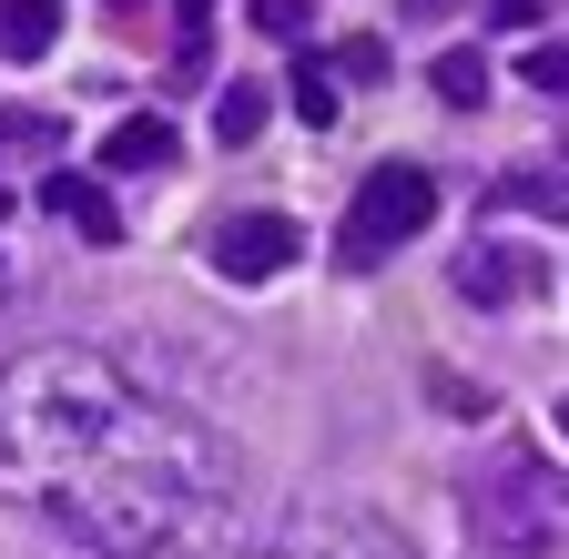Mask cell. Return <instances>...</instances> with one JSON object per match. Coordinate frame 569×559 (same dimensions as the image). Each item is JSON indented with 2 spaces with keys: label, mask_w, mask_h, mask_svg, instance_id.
Returning a JSON list of instances; mask_svg holds the SVG:
<instances>
[{
  "label": "cell",
  "mask_w": 569,
  "mask_h": 559,
  "mask_svg": "<svg viewBox=\"0 0 569 559\" xmlns=\"http://www.w3.org/2000/svg\"><path fill=\"white\" fill-rule=\"evenodd\" d=\"M11 143H21V153H61V122H51V112H31V122L0 112V153H11Z\"/></svg>",
  "instance_id": "obj_13"
},
{
  "label": "cell",
  "mask_w": 569,
  "mask_h": 559,
  "mask_svg": "<svg viewBox=\"0 0 569 559\" xmlns=\"http://www.w3.org/2000/svg\"><path fill=\"white\" fill-rule=\"evenodd\" d=\"M427 214H438V173H417V163H377L367 183L346 193L336 264H387L397 244H417V234H427Z\"/></svg>",
  "instance_id": "obj_3"
},
{
  "label": "cell",
  "mask_w": 569,
  "mask_h": 559,
  "mask_svg": "<svg viewBox=\"0 0 569 559\" xmlns=\"http://www.w3.org/2000/svg\"><path fill=\"white\" fill-rule=\"evenodd\" d=\"M254 132H264V92L244 82V92H224V102H213V143H254Z\"/></svg>",
  "instance_id": "obj_11"
},
{
  "label": "cell",
  "mask_w": 569,
  "mask_h": 559,
  "mask_svg": "<svg viewBox=\"0 0 569 559\" xmlns=\"http://www.w3.org/2000/svg\"><path fill=\"white\" fill-rule=\"evenodd\" d=\"M296 214H234L224 234H213V264H224L234 274V286H264V274H284V264H296Z\"/></svg>",
  "instance_id": "obj_4"
},
{
  "label": "cell",
  "mask_w": 569,
  "mask_h": 559,
  "mask_svg": "<svg viewBox=\"0 0 569 559\" xmlns=\"http://www.w3.org/2000/svg\"><path fill=\"white\" fill-rule=\"evenodd\" d=\"M61 41V0H0V61H41Z\"/></svg>",
  "instance_id": "obj_9"
},
{
  "label": "cell",
  "mask_w": 569,
  "mask_h": 559,
  "mask_svg": "<svg viewBox=\"0 0 569 559\" xmlns=\"http://www.w3.org/2000/svg\"><path fill=\"white\" fill-rule=\"evenodd\" d=\"M529 92H569V51H559V41L529 51Z\"/></svg>",
  "instance_id": "obj_16"
},
{
  "label": "cell",
  "mask_w": 569,
  "mask_h": 559,
  "mask_svg": "<svg viewBox=\"0 0 569 559\" xmlns=\"http://www.w3.org/2000/svg\"><path fill=\"white\" fill-rule=\"evenodd\" d=\"M234 448L203 417L142 397L102 346L0 357V499L61 529L71 549L153 559L224 509Z\"/></svg>",
  "instance_id": "obj_1"
},
{
  "label": "cell",
  "mask_w": 569,
  "mask_h": 559,
  "mask_svg": "<svg viewBox=\"0 0 569 559\" xmlns=\"http://www.w3.org/2000/svg\"><path fill=\"white\" fill-rule=\"evenodd\" d=\"M529 286H539V264H529L519 244H498V234H478V244L458 254V296H468V306H519Z\"/></svg>",
  "instance_id": "obj_5"
},
{
  "label": "cell",
  "mask_w": 569,
  "mask_h": 559,
  "mask_svg": "<svg viewBox=\"0 0 569 559\" xmlns=\"http://www.w3.org/2000/svg\"><path fill=\"white\" fill-rule=\"evenodd\" d=\"M438 102L448 112H478L488 102V61L478 51H438Z\"/></svg>",
  "instance_id": "obj_10"
},
{
  "label": "cell",
  "mask_w": 569,
  "mask_h": 559,
  "mask_svg": "<svg viewBox=\"0 0 569 559\" xmlns=\"http://www.w3.org/2000/svg\"><path fill=\"white\" fill-rule=\"evenodd\" d=\"M539 21V0H488V31H529Z\"/></svg>",
  "instance_id": "obj_17"
},
{
  "label": "cell",
  "mask_w": 569,
  "mask_h": 559,
  "mask_svg": "<svg viewBox=\"0 0 569 559\" xmlns=\"http://www.w3.org/2000/svg\"><path fill=\"white\" fill-rule=\"evenodd\" d=\"M41 203L82 234V244H122V214H112V193H92L82 173H41Z\"/></svg>",
  "instance_id": "obj_7"
},
{
  "label": "cell",
  "mask_w": 569,
  "mask_h": 559,
  "mask_svg": "<svg viewBox=\"0 0 569 559\" xmlns=\"http://www.w3.org/2000/svg\"><path fill=\"white\" fill-rule=\"evenodd\" d=\"M559 438H569V397H559Z\"/></svg>",
  "instance_id": "obj_18"
},
{
  "label": "cell",
  "mask_w": 569,
  "mask_h": 559,
  "mask_svg": "<svg viewBox=\"0 0 569 559\" xmlns=\"http://www.w3.org/2000/svg\"><path fill=\"white\" fill-rule=\"evenodd\" d=\"M488 214H549V224H569V163L498 173V183H488Z\"/></svg>",
  "instance_id": "obj_8"
},
{
  "label": "cell",
  "mask_w": 569,
  "mask_h": 559,
  "mask_svg": "<svg viewBox=\"0 0 569 559\" xmlns=\"http://www.w3.org/2000/svg\"><path fill=\"white\" fill-rule=\"evenodd\" d=\"M183 153V132L163 122V112H122L112 132H102V173H163Z\"/></svg>",
  "instance_id": "obj_6"
},
{
  "label": "cell",
  "mask_w": 569,
  "mask_h": 559,
  "mask_svg": "<svg viewBox=\"0 0 569 559\" xmlns=\"http://www.w3.org/2000/svg\"><path fill=\"white\" fill-rule=\"evenodd\" d=\"M468 488H478V499H468L478 559H549V549H569V478H549L529 448L488 458Z\"/></svg>",
  "instance_id": "obj_2"
},
{
  "label": "cell",
  "mask_w": 569,
  "mask_h": 559,
  "mask_svg": "<svg viewBox=\"0 0 569 559\" xmlns=\"http://www.w3.org/2000/svg\"><path fill=\"white\" fill-rule=\"evenodd\" d=\"M264 41H306V0H254V11H244Z\"/></svg>",
  "instance_id": "obj_15"
},
{
  "label": "cell",
  "mask_w": 569,
  "mask_h": 559,
  "mask_svg": "<svg viewBox=\"0 0 569 559\" xmlns=\"http://www.w3.org/2000/svg\"><path fill=\"white\" fill-rule=\"evenodd\" d=\"M336 72H346V82H387V41H377V31H356V41L336 51Z\"/></svg>",
  "instance_id": "obj_14"
},
{
  "label": "cell",
  "mask_w": 569,
  "mask_h": 559,
  "mask_svg": "<svg viewBox=\"0 0 569 559\" xmlns=\"http://www.w3.org/2000/svg\"><path fill=\"white\" fill-rule=\"evenodd\" d=\"M284 92H296V112H306V122H336V82H326V61H316V51L296 61V82H284Z\"/></svg>",
  "instance_id": "obj_12"
}]
</instances>
